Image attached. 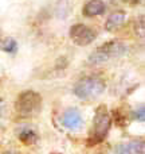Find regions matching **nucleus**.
<instances>
[{
    "label": "nucleus",
    "mask_w": 145,
    "mask_h": 154,
    "mask_svg": "<svg viewBox=\"0 0 145 154\" xmlns=\"http://www.w3.org/2000/svg\"><path fill=\"white\" fill-rule=\"evenodd\" d=\"M112 127V115L109 114L106 106H100L95 109L94 118H93V126L90 130L89 138H87V146L91 147L94 145L101 143L105 141L109 130Z\"/></svg>",
    "instance_id": "nucleus-1"
},
{
    "label": "nucleus",
    "mask_w": 145,
    "mask_h": 154,
    "mask_svg": "<svg viewBox=\"0 0 145 154\" xmlns=\"http://www.w3.org/2000/svg\"><path fill=\"white\" fill-rule=\"evenodd\" d=\"M128 53V46L124 42L118 39H112L109 42L102 43L93 51L89 57V64L90 65H100L105 64V62L110 61L114 58H120V57L125 56Z\"/></svg>",
    "instance_id": "nucleus-2"
},
{
    "label": "nucleus",
    "mask_w": 145,
    "mask_h": 154,
    "mask_svg": "<svg viewBox=\"0 0 145 154\" xmlns=\"http://www.w3.org/2000/svg\"><path fill=\"white\" fill-rule=\"evenodd\" d=\"M106 84L98 76H86L74 85V95L81 100H93L103 93Z\"/></svg>",
    "instance_id": "nucleus-3"
},
{
    "label": "nucleus",
    "mask_w": 145,
    "mask_h": 154,
    "mask_svg": "<svg viewBox=\"0 0 145 154\" xmlns=\"http://www.w3.org/2000/svg\"><path fill=\"white\" fill-rule=\"evenodd\" d=\"M42 108V96L35 91H24L15 100V111L20 116L30 118L36 115Z\"/></svg>",
    "instance_id": "nucleus-4"
},
{
    "label": "nucleus",
    "mask_w": 145,
    "mask_h": 154,
    "mask_svg": "<svg viewBox=\"0 0 145 154\" xmlns=\"http://www.w3.org/2000/svg\"><path fill=\"white\" fill-rule=\"evenodd\" d=\"M69 35H70V39L73 41V43H75L77 46H81V48L89 46L95 39V37H97L94 30L82 23H77L70 27Z\"/></svg>",
    "instance_id": "nucleus-5"
},
{
    "label": "nucleus",
    "mask_w": 145,
    "mask_h": 154,
    "mask_svg": "<svg viewBox=\"0 0 145 154\" xmlns=\"http://www.w3.org/2000/svg\"><path fill=\"white\" fill-rule=\"evenodd\" d=\"M62 125L67 128V130L73 131V133H77V131L82 130L83 127V119H82L81 114H79L78 109L75 108H69L63 112L61 118Z\"/></svg>",
    "instance_id": "nucleus-6"
},
{
    "label": "nucleus",
    "mask_w": 145,
    "mask_h": 154,
    "mask_svg": "<svg viewBox=\"0 0 145 154\" xmlns=\"http://www.w3.org/2000/svg\"><path fill=\"white\" fill-rule=\"evenodd\" d=\"M116 154H144V141L135 139L126 143H120L114 147Z\"/></svg>",
    "instance_id": "nucleus-7"
},
{
    "label": "nucleus",
    "mask_w": 145,
    "mask_h": 154,
    "mask_svg": "<svg viewBox=\"0 0 145 154\" xmlns=\"http://www.w3.org/2000/svg\"><path fill=\"white\" fill-rule=\"evenodd\" d=\"M16 135H18L19 141L22 143L27 145V146H31V145H35L39 139V134L36 133L35 128H32L31 126H20V127L16 130Z\"/></svg>",
    "instance_id": "nucleus-8"
},
{
    "label": "nucleus",
    "mask_w": 145,
    "mask_h": 154,
    "mask_svg": "<svg viewBox=\"0 0 145 154\" xmlns=\"http://www.w3.org/2000/svg\"><path fill=\"white\" fill-rule=\"evenodd\" d=\"M125 20H126V12H125V11H122V10L114 11V12H112L110 15H109V18L106 19L105 30L109 32L116 31V30H118L120 27L125 23Z\"/></svg>",
    "instance_id": "nucleus-9"
},
{
    "label": "nucleus",
    "mask_w": 145,
    "mask_h": 154,
    "mask_svg": "<svg viewBox=\"0 0 145 154\" xmlns=\"http://www.w3.org/2000/svg\"><path fill=\"white\" fill-rule=\"evenodd\" d=\"M106 5L102 0H89L82 8V14L86 18H94V16H100L105 14Z\"/></svg>",
    "instance_id": "nucleus-10"
},
{
    "label": "nucleus",
    "mask_w": 145,
    "mask_h": 154,
    "mask_svg": "<svg viewBox=\"0 0 145 154\" xmlns=\"http://www.w3.org/2000/svg\"><path fill=\"white\" fill-rule=\"evenodd\" d=\"M1 50L5 53H11L13 54L18 50V42H16L13 38H5L1 42Z\"/></svg>",
    "instance_id": "nucleus-11"
},
{
    "label": "nucleus",
    "mask_w": 145,
    "mask_h": 154,
    "mask_svg": "<svg viewBox=\"0 0 145 154\" xmlns=\"http://www.w3.org/2000/svg\"><path fill=\"white\" fill-rule=\"evenodd\" d=\"M113 120L116 123V126H118V127H124L126 125V116L120 109H114L113 111Z\"/></svg>",
    "instance_id": "nucleus-12"
},
{
    "label": "nucleus",
    "mask_w": 145,
    "mask_h": 154,
    "mask_svg": "<svg viewBox=\"0 0 145 154\" xmlns=\"http://www.w3.org/2000/svg\"><path fill=\"white\" fill-rule=\"evenodd\" d=\"M133 118H135L136 120H138V122H144L145 112H144V106H143V104H140V106H138L137 108L133 111Z\"/></svg>",
    "instance_id": "nucleus-13"
},
{
    "label": "nucleus",
    "mask_w": 145,
    "mask_h": 154,
    "mask_svg": "<svg viewBox=\"0 0 145 154\" xmlns=\"http://www.w3.org/2000/svg\"><path fill=\"white\" fill-rule=\"evenodd\" d=\"M0 119H1V104H0Z\"/></svg>",
    "instance_id": "nucleus-14"
},
{
    "label": "nucleus",
    "mask_w": 145,
    "mask_h": 154,
    "mask_svg": "<svg viewBox=\"0 0 145 154\" xmlns=\"http://www.w3.org/2000/svg\"><path fill=\"white\" fill-rule=\"evenodd\" d=\"M5 154H18V153H13V152H8V153H5Z\"/></svg>",
    "instance_id": "nucleus-15"
},
{
    "label": "nucleus",
    "mask_w": 145,
    "mask_h": 154,
    "mask_svg": "<svg viewBox=\"0 0 145 154\" xmlns=\"http://www.w3.org/2000/svg\"><path fill=\"white\" fill-rule=\"evenodd\" d=\"M53 154H61V153H53Z\"/></svg>",
    "instance_id": "nucleus-16"
}]
</instances>
